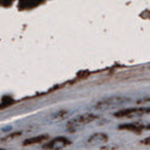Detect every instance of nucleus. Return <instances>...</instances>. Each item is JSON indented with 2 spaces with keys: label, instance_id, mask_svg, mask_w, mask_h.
<instances>
[{
  "label": "nucleus",
  "instance_id": "f257e3e1",
  "mask_svg": "<svg viewBox=\"0 0 150 150\" xmlns=\"http://www.w3.org/2000/svg\"><path fill=\"white\" fill-rule=\"evenodd\" d=\"M127 101H129V98H126V97H109V98H105L102 101H100L96 105V108L97 109H107V108L114 107V106L122 105Z\"/></svg>",
  "mask_w": 150,
  "mask_h": 150
},
{
  "label": "nucleus",
  "instance_id": "f03ea898",
  "mask_svg": "<svg viewBox=\"0 0 150 150\" xmlns=\"http://www.w3.org/2000/svg\"><path fill=\"white\" fill-rule=\"evenodd\" d=\"M97 117L96 115H93V114H84V115H81L78 118H74L72 119L71 121H69L67 124V127L69 130H73V129H78V127H82L83 125L88 124V122H91L93 120H95Z\"/></svg>",
  "mask_w": 150,
  "mask_h": 150
},
{
  "label": "nucleus",
  "instance_id": "7ed1b4c3",
  "mask_svg": "<svg viewBox=\"0 0 150 150\" xmlns=\"http://www.w3.org/2000/svg\"><path fill=\"white\" fill-rule=\"evenodd\" d=\"M146 112H150V108L146 109V108H137V109H127V110H122V112H119L115 115L117 117H126V118H132L133 115H138V114H143V113H146Z\"/></svg>",
  "mask_w": 150,
  "mask_h": 150
},
{
  "label": "nucleus",
  "instance_id": "20e7f679",
  "mask_svg": "<svg viewBox=\"0 0 150 150\" xmlns=\"http://www.w3.org/2000/svg\"><path fill=\"white\" fill-rule=\"evenodd\" d=\"M66 144H69V141H66L65 138H55V139H53L52 142H49L48 144H46L43 148L45 149H59V148H62V146H65Z\"/></svg>",
  "mask_w": 150,
  "mask_h": 150
},
{
  "label": "nucleus",
  "instance_id": "39448f33",
  "mask_svg": "<svg viewBox=\"0 0 150 150\" xmlns=\"http://www.w3.org/2000/svg\"><path fill=\"white\" fill-rule=\"evenodd\" d=\"M107 141H108V137L105 133H96V134H93L90 137L88 143L89 144H101V143H105Z\"/></svg>",
  "mask_w": 150,
  "mask_h": 150
},
{
  "label": "nucleus",
  "instance_id": "423d86ee",
  "mask_svg": "<svg viewBox=\"0 0 150 150\" xmlns=\"http://www.w3.org/2000/svg\"><path fill=\"white\" fill-rule=\"evenodd\" d=\"M47 138V136H41V137H37V138H34V139H28V141H25V143L24 144H33V143H36V142H40V141H43V139H46Z\"/></svg>",
  "mask_w": 150,
  "mask_h": 150
},
{
  "label": "nucleus",
  "instance_id": "0eeeda50",
  "mask_svg": "<svg viewBox=\"0 0 150 150\" xmlns=\"http://www.w3.org/2000/svg\"><path fill=\"white\" fill-rule=\"evenodd\" d=\"M139 103L141 102H150V98H145V100H141V101H138Z\"/></svg>",
  "mask_w": 150,
  "mask_h": 150
}]
</instances>
